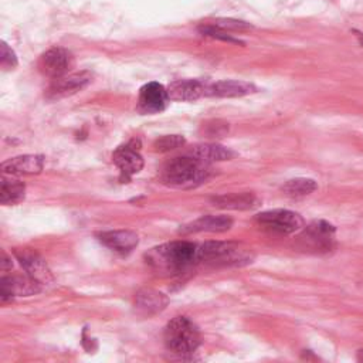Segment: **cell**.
I'll use <instances>...</instances> for the list:
<instances>
[{
    "label": "cell",
    "instance_id": "obj_16",
    "mask_svg": "<svg viewBox=\"0 0 363 363\" xmlns=\"http://www.w3.org/2000/svg\"><path fill=\"white\" fill-rule=\"evenodd\" d=\"M257 92V86L247 81L238 79H223L216 82H208L206 89V96H217V98H237L245 96Z\"/></svg>",
    "mask_w": 363,
    "mask_h": 363
},
{
    "label": "cell",
    "instance_id": "obj_12",
    "mask_svg": "<svg viewBox=\"0 0 363 363\" xmlns=\"http://www.w3.org/2000/svg\"><path fill=\"white\" fill-rule=\"evenodd\" d=\"M112 162L125 179L139 173L143 167V157L133 143L118 146L112 153Z\"/></svg>",
    "mask_w": 363,
    "mask_h": 363
},
{
    "label": "cell",
    "instance_id": "obj_4",
    "mask_svg": "<svg viewBox=\"0 0 363 363\" xmlns=\"http://www.w3.org/2000/svg\"><path fill=\"white\" fill-rule=\"evenodd\" d=\"M163 339L166 347L182 357L193 354L200 346V332L186 316L173 318L164 328Z\"/></svg>",
    "mask_w": 363,
    "mask_h": 363
},
{
    "label": "cell",
    "instance_id": "obj_21",
    "mask_svg": "<svg viewBox=\"0 0 363 363\" xmlns=\"http://www.w3.org/2000/svg\"><path fill=\"white\" fill-rule=\"evenodd\" d=\"M26 196V184L17 179L7 177L6 174L1 179V190H0V201L4 206L17 204L24 200Z\"/></svg>",
    "mask_w": 363,
    "mask_h": 363
},
{
    "label": "cell",
    "instance_id": "obj_20",
    "mask_svg": "<svg viewBox=\"0 0 363 363\" xmlns=\"http://www.w3.org/2000/svg\"><path fill=\"white\" fill-rule=\"evenodd\" d=\"M189 155L201 159L204 162H221V160H230L235 157V152L231 149L217 145V143H200L194 145L189 152Z\"/></svg>",
    "mask_w": 363,
    "mask_h": 363
},
{
    "label": "cell",
    "instance_id": "obj_5",
    "mask_svg": "<svg viewBox=\"0 0 363 363\" xmlns=\"http://www.w3.org/2000/svg\"><path fill=\"white\" fill-rule=\"evenodd\" d=\"M255 221L259 227L277 233V234H292L303 227L302 217L286 208H272L261 211L255 216Z\"/></svg>",
    "mask_w": 363,
    "mask_h": 363
},
{
    "label": "cell",
    "instance_id": "obj_26",
    "mask_svg": "<svg viewBox=\"0 0 363 363\" xmlns=\"http://www.w3.org/2000/svg\"><path fill=\"white\" fill-rule=\"evenodd\" d=\"M16 65H17L16 52L4 41H1V68L13 69Z\"/></svg>",
    "mask_w": 363,
    "mask_h": 363
},
{
    "label": "cell",
    "instance_id": "obj_9",
    "mask_svg": "<svg viewBox=\"0 0 363 363\" xmlns=\"http://www.w3.org/2000/svg\"><path fill=\"white\" fill-rule=\"evenodd\" d=\"M41 284L27 275H4L0 284L1 302L11 301L14 296H30L40 292Z\"/></svg>",
    "mask_w": 363,
    "mask_h": 363
},
{
    "label": "cell",
    "instance_id": "obj_11",
    "mask_svg": "<svg viewBox=\"0 0 363 363\" xmlns=\"http://www.w3.org/2000/svg\"><path fill=\"white\" fill-rule=\"evenodd\" d=\"M167 89L159 82H147L139 89L138 108L142 113H157L163 111L169 102Z\"/></svg>",
    "mask_w": 363,
    "mask_h": 363
},
{
    "label": "cell",
    "instance_id": "obj_6",
    "mask_svg": "<svg viewBox=\"0 0 363 363\" xmlns=\"http://www.w3.org/2000/svg\"><path fill=\"white\" fill-rule=\"evenodd\" d=\"M336 228L325 220H316L311 223L299 235V244L302 248L315 252H328L335 245Z\"/></svg>",
    "mask_w": 363,
    "mask_h": 363
},
{
    "label": "cell",
    "instance_id": "obj_23",
    "mask_svg": "<svg viewBox=\"0 0 363 363\" xmlns=\"http://www.w3.org/2000/svg\"><path fill=\"white\" fill-rule=\"evenodd\" d=\"M186 143V139L182 135H164L162 138H157L153 142V149L156 152H170L174 149L182 147Z\"/></svg>",
    "mask_w": 363,
    "mask_h": 363
},
{
    "label": "cell",
    "instance_id": "obj_7",
    "mask_svg": "<svg viewBox=\"0 0 363 363\" xmlns=\"http://www.w3.org/2000/svg\"><path fill=\"white\" fill-rule=\"evenodd\" d=\"M91 81H92V74L88 71L65 74L62 77L55 78L50 84L45 95L48 99L65 98L82 91Z\"/></svg>",
    "mask_w": 363,
    "mask_h": 363
},
{
    "label": "cell",
    "instance_id": "obj_15",
    "mask_svg": "<svg viewBox=\"0 0 363 363\" xmlns=\"http://www.w3.org/2000/svg\"><path fill=\"white\" fill-rule=\"evenodd\" d=\"M207 84L200 79H177L169 84L167 95L170 101L191 102L201 96H206Z\"/></svg>",
    "mask_w": 363,
    "mask_h": 363
},
{
    "label": "cell",
    "instance_id": "obj_27",
    "mask_svg": "<svg viewBox=\"0 0 363 363\" xmlns=\"http://www.w3.org/2000/svg\"><path fill=\"white\" fill-rule=\"evenodd\" d=\"M357 359L363 362V350H359V352H357Z\"/></svg>",
    "mask_w": 363,
    "mask_h": 363
},
{
    "label": "cell",
    "instance_id": "obj_24",
    "mask_svg": "<svg viewBox=\"0 0 363 363\" xmlns=\"http://www.w3.org/2000/svg\"><path fill=\"white\" fill-rule=\"evenodd\" d=\"M214 27H218L224 31H244V30H250L252 28V26L247 21H241V20H235V18H217L211 23Z\"/></svg>",
    "mask_w": 363,
    "mask_h": 363
},
{
    "label": "cell",
    "instance_id": "obj_19",
    "mask_svg": "<svg viewBox=\"0 0 363 363\" xmlns=\"http://www.w3.org/2000/svg\"><path fill=\"white\" fill-rule=\"evenodd\" d=\"M213 206L228 210H251L259 206L261 200L254 193H230L211 199Z\"/></svg>",
    "mask_w": 363,
    "mask_h": 363
},
{
    "label": "cell",
    "instance_id": "obj_3",
    "mask_svg": "<svg viewBox=\"0 0 363 363\" xmlns=\"http://www.w3.org/2000/svg\"><path fill=\"white\" fill-rule=\"evenodd\" d=\"M200 262L210 267H242L254 259L251 248L233 241H207L199 245Z\"/></svg>",
    "mask_w": 363,
    "mask_h": 363
},
{
    "label": "cell",
    "instance_id": "obj_17",
    "mask_svg": "<svg viewBox=\"0 0 363 363\" xmlns=\"http://www.w3.org/2000/svg\"><path fill=\"white\" fill-rule=\"evenodd\" d=\"M44 157L41 155H21L1 163L3 174L21 176L38 174L43 170Z\"/></svg>",
    "mask_w": 363,
    "mask_h": 363
},
{
    "label": "cell",
    "instance_id": "obj_14",
    "mask_svg": "<svg viewBox=\"0 0 363 363\" xmlns=\"http://www.w3.org/2000/svg\"><path fill=\"white\" fill-rule=\"evenodd\" d=\"M233 218L224 214H208L201 216L191 223L183 225L179 233L193 234V233H224L233 227Z\"/></svg>",
    "mask_w": 363,
    "mask_h": 363
},
{
    "label": "cell",
    "instance_id": "obj_22",
    "mask_svg": "<svg viewBox=\"0 0 363 363\" xmlns=\"http://www.w3.org/2000/svg\"><path fill=\"white\" fill-rule=\"evenodd\" d=\"M281 189H282L284 194H286L288 197L299 199V197H305V196H309L311 193H313L318 189V183L313 179L296 177V179H291V180L285 182Z\"/></svg>",
    "mask_w": 363,
    "mask_h": 363
},
{
    "label": "cell",
    "instance_id": "obj_18",
    "mask_svg": "<svg viewBox=\"0 0 363 363\" xmlns=\"http://www.w3.org/2000/svg\"><path fill=\"white\" fill-rule=\"evenodd\" d=\"M167 305L164 294L155 289H142L138 292L135 299L136 312L143 316H152L162 312Z\"/></svg>",
    "mask_w": 363,
    "mask_h": 363
},
{
    "label": "cell",
    "instance_id": "obj_10",
    "mask_svg": "<svg viewBox=\"0 0 363 363\" xmlns=\"http://www.w3.org/2000/svg\"><path fill=\"white\" fill-rule=\"evenodd\" d=\"M14 255L18 259V262L21 264V267L24 268V271L31 278L38 281L41 285L50 284L52 281V275H51L50 268L47 267V262L35 250L17 248V250H14Z\"/></svg>",
    "mask_w": 363,
    "mask_h": 363
},
{
    "label": "cell",
    "instance_id": "obj_1",
    "mask_svg": "<svg viewBox=\"0 0 363 363\" xmlns=\"http://www.w3.org/2000/svg\"><path fill=\"white\" fill-rule=\"evenodd\" d=\"M146 264L162 277H179L200 262L199 245L190 241H172L145 254Z\"/></svg>",
    "mask_w": 363,
    "mask_h": 363
},
{
    "label": "cell",
    "instance_id": "obj_25",
    "mask_svg": "<svg viewBox=\"0 0 363 363\" xmlns=\"http://www.w3.org/2000/svg\"><path fill=\"white\" fill-rule=\"evenodd\" d=\"M199 31L203 35H207V37H211V38H217V40H223V41H228V43H235V44H242V41H240L238 38H234L227 31H224L218 27H214L213 24H204V26L199 27Z\"/></svg>",
    "mask_w": 363,
    "mask_h": 363
},
{
    "label": "cell",
    "instance_id": "obj_2",
    "mask_svg": "<svg viewBox=\"0 0 363 363\" xmlns=\"http://www.w3.org/2000/svg\"><path fill=\"white\" fill-rule=\"evenodd\" d=\"M214 173L208 162L191 155H183L170 159L160 172L162 183L176 189H194L206 183Z\"/></svg>",
    "mask_w": 363,
    "mask_h": 363
},
{
    "label": "cell",
    "instance_id": "obj_8",
    "mask_svg": "<svg viewBox=\"0 0 363 363\" xmlns=\"http://www.w3.org/2000/svg\"><path fill=\"white\" fill-rule=\"evenodd\" d=\"M72 64H74V60L71 52L61 47H52L47 50L38 60L40 71L44 75L51 77L52 79L68 74Z\"/></svg>",
    "mask_w": 363,
    "mask_h": 363
},
{
    "label": "cell",
    "instance_id": "obj_13",
    "mask_svg": "<svg viewBox=\"0 0 363 363\" xmlns=\"http://www.w3.org/2000/svg\"><path fill=\"white\" fill-rule=\"evenodd\" d=\"M101 244L118 254H129L139 244V237L130 230H109L96 234Z\"/></svg>",
    "mask_w": 363,
    "mask_h": 363
}]
</instances>
